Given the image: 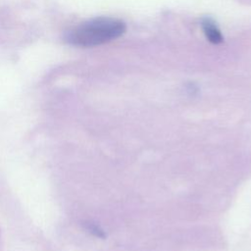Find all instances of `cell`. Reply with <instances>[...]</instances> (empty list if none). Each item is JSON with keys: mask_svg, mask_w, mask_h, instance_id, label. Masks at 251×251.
Returning <instances> with one entry per match:
<instances>
[{"mask_svg": "<svg viewBox=\"0 0 251 251\" xmlns=\"http://www.w3.org/2000/svg\"><path fill=\"white\" fill-rule=\"evenodd\" d=\"M85 228L90 231L92 234L98 236V237H104V232L102 229H100L97 226H95L94 224H90V223H87L85 224Z\"/></svg>", "mask_w": 251, "mask_h": 251, "instance_id": "cell-3", "label": "cell"}, {"mask_svg": "<svg viewBox=\"0 0 251 251\" xmlns=\"http://www.w3.org/2000/svg\"><path fill=\"white\" fill-rule=\"evenodd\" d=\"M126 31V25L113 18H96L71 29L66 38L75 46L92 47L120 37Z\"/></svg>", "mask_w": 251, "mask_h": 251, "instance_id": "cell-1", "label": "cell"}, {"mask_svg": "<svg viewBox=\"0 0 251 251\" xmlns=\"http://www.w3.org/2000/svg\"><path fill=\"white\" fill-rule=\"evenodd\" d=\"M202 28L208 40L214 44H219L223 41V36L221 34L220 29L215 25V23L211 19H203L202 21Z\"/></svg>", "mask_w": 251, "mask_h": 251, "instance_id": "cell-2", "label": "cell"}]
</instances>
